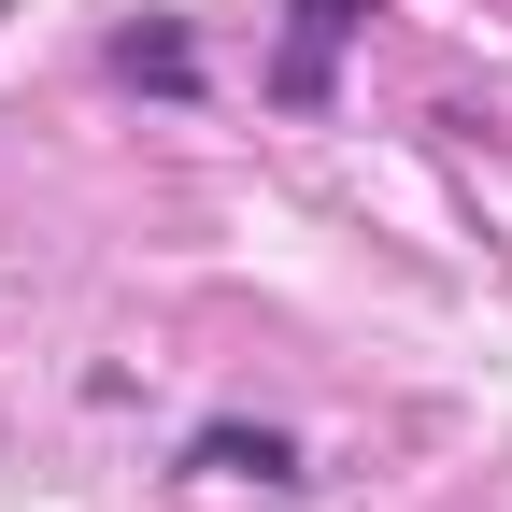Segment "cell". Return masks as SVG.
<instances>
[{
	"instance_id": "1",
	"label": "cell",
	"mask_w": 512,
	"mask_h": 512,
	"mask_svg": "<svg viewBox=\"0 0 512 512\" xmlns=\"http://www.w3.org/2000/svg\"><path fill=\"white\" fill-rule=\"evenodd\" d=\"M342 29H356V0H285V100H328V57H342Z\"/></svg>"
},
{
	"instance_id": "2",
	"label": "cell",
	"mask_w": 512,
	"mask_h": 512,
	"mask_svg": "<svg viewBox=\"0 0 512 512\" xmlns=\"http://www.w3.org/2000/svg\"><path fill=\"white\" fill-rule=\"evenodd\" d=\"M200 470H242V484H299V441H285V427H200Z\"/></svg>"
},
{
	"instance_id": "3",
	"label": "cell",
	"mask_w": 512,
	"mask_h": 512,
	"mask_svg": "<svg viewBox=\"0 0 512 512\" xmlns=\"http://www.w3.org/2000/svg\"><path fill=\"white\" fill-rule=\"evenodd\" d=\"M114 72H143V86H200V43H185V29H128Z\"/></svg>"
}]
</instances>
